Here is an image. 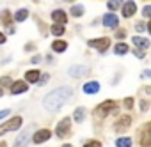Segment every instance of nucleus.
Here are the masks:
<instances>
[{"mask_svg": "<svg viewBox=\"0 0 151 147\" xmlns=\"http://www.w3.org/2000/svg\"><path fill=\"white\" fill-rule=\"evenodd\" d=\"M50 136H52V131L50 129H39V131H36V135L32 136V140H34V143H43Z\"/></svg>", "mask_w": 151, "mask_h": 147, "instance_id": "obj_9", "label": "nucleus"}, {"mask_svg": "<svg viewBox=\"0 0 151 147\" xmlns=\"http://www.w3.org/2000/svg\"><path fill=\"white\" fill-rule=\"evenodd\" d=\"M11 83H13V80L9 76H2V78H0V85H2V87H11Z\"/></svg>", "mask_w": 151, "mask_h": 147, "instance_id": "obj_27", "label": "nucleus"}, {"mask_svg": "<svg viewBox=\"0 0 151 147\" xmlns=\"http://www.w3.org/2000/svg\"><path fill=\"white\" fill-rule=\"evenodd\" d=\"M0 18H2V21H4L6 27H9V25L13 23V16H11L9 11H2V13H0Z\"/></svg>", "mask_w": 151, "mask_h": 147, "instance_id": "obj_20", "label": "nucleus"}, {"mask_svg": "<svg viewBox=\"0 0 151 147\" xmlns=\"http://www.w3.org/2000/svg\"><path fill=\"white\" fill-rule=\"evenodd\" d=\"M135 30H137V32H144V23H142V21L137 23V25H135Z\"/></svg>", "mask_w": 151, "mask_h": 147, "instance_id": "obj_34", "label": "nucleus"}, {"mask_svg": "<svg viewBox=\"0 0 151 147\" xmlns=\"http://www.w3.org/2000/svg\"><path fill=\"white\" fill-rule=\"evenodd\" d=\"M117 23H119V18H117L114 13H109V14L103 16V25H105V27H109V29H116Z\"/></svg>", "mask_w": 151, "mask_h": 147, "instance_id": "obj_11", "label": "nucleus"}, {"mask_svg": "<svg viewBox=\"0 0 151 147\" xmlns=\"http://www.w3.org/2000/svg\"><path fill=\"white\" fill-rule=\"evenodd\" d=\"M135 11H137V6L133 0H128L126 4H123V16L124 18H132L135 14Z\"/></svg>", "mask_w": 151, "mask_h": 147, "instance_id": "obj_10", "label": "nucleus"}, {"mask_svg": "<svg viewBox=\"0 0 151 147\" xmlns=\"http://www.w3.org/2000/svg\"><path fill=\"white\" fill-rule=\"evenodd\" d=\"M73 94V89L71 87H59L55 91H52L45 99H43V106L46 110H59Z\"/></svg>", "mask_w": 151, "mask_h": 147, "instance_id": "obj_1", "label": "nucleus"}, {"mask_svg": "<svg viewBox=\"0 0 151 147\" xmlns=\"http://www.w3.org/2000/svg\"><path fill=\"white\" fill-rule=\"evenodd\" d=\"M130 124H132V117H130V115H123V117H119V121L114 124V131L123 133V131H126V129L130 128Z\"/></svg>", "mask_w": 151, "mask_h": 147, "instance_id": "obj_7", "label": "nucleus"}, {"mask_svg": "<svg viewBox=\"0 0 151 147\" xmlns=\"http://www.w3.org/2000/svg\"><path fill=\"white\" fill-rule=\"evenodd\" d=\"M39 78H41V80H37V83H39V85H43V83H46V80H48L50 76H48V75H43V76H39Z\"/></svg>", "mask_w": 151, "mask_h": 147, "instance_id": "obj_33", "label": "nucleus"}, {"mask_svg": "<svg viewBox=\"0 0 151 147\" xmlns=\"http://www.w3.org/2000/svg\"><path fill=\"white\" fill-rule=\"evenodd\" d=\"M34 2H39V0H34Z\"/></svg>", "mask_w": 151, "mask_h": 147, "instance_id": "obj_46", "label": "nucleus"}, {"mask_svg": "<svg viewBox=\"0 0 151 147\" xmlns=\"http://www.w3.org/2000/svg\"><path fill=\"white\" fill-rule=\"evenodd\" d=\"M98 91H100V83L98 82H87L84 85V92L86 94H96Z\"/></svg>", "mask_w": 151, "mask_h": 147, "instance_id": "obj_15", "label": "nucleus"}, {"mask_svg": "<svg viewBox=\"0 0 151 147\" xmlns=\"http://www.w3.org/2000/svg\"><path fill=\"white\" fill-rule=\"evenodd\" d=\"M89 46H93V48H96L98 51H107V48L110 46V39L109 37H100V39H91L89 43H87Z\"/></svg>", "mask_w": 151, "mask_h": 147, "instance_id": "obj_5", "label": "nucleus"}, {"mask_svg": "<svg viewBox=\"0 0 151 147\" xmlns=\"http://www.w3.org/2000/svg\"><path fill=\"white\" fill-rule=\"evenodd\" d=\"M133 44H135L137 48H147V46H149V41H147L146 37L135 36V37H133Z\"/></svg>", "mask_w": 151, "mask_h": 147, "instance_id": "obj_18", "label": "nucleus"}, {"mask_svg": "<svg viewBox=\"0 0 151 147\" xmlns=\"http://www.w3.org/2000/svg\"><path fill=\"white\" fill-rule=\"evenodd\" d=\"M133 55H135L137 59H144V51H142L140 48H137V50H133Z\"/></svg>", "mask_w": 151, "mask_h": 147, "instance_id": "obj_30", "label": "nucleus"}, {"mask_svg": "<svg viewBox=\"0 0 151 147\" xmlns=\"http://www.w3.org/2000/svg\"><path fill=\"white\" fill-rule=\"evenodd\" d=\"M22 122H23V119H22L20 115L11 117L7 122H4L2 126H0V135H6L7 131H14V129H18V128L22 126Z\"/></svg>", "mask_w": 151, "mask_h": 147, "instance_id": "obj_3", "label": "nucleus"}, {"mask_svg": "<svg viewBox=\"0 0 151 147\" xmlns=\"http://www.w3.org/2000/svg\"><path fill=\"white\" fill-rule=\"evenodd\" d=\"M9 115V108L7 110H2V112H0V119H4V117H7Z\"/></svg>", "mask_w": 151, "mask_h": 147, "instance_id": "obj_35", "label": "nucleus"}, {"mask_svg": "<svg viewBox=\"0 0 151 147\" xmlns=\"http://www.w3.org/2000/svg\"><path fill=\"white\" fill-rule=\"evenodd\" d=\"M41 60V57H32V64H36V62H39Z\"/></svg>", "mask_w": 151, "mask_h": 147, "instance_id": "obj_39", "label": "nucleus"}, {"mask_svg": "<svg viewBox=\"0 0 151 147\" xmlns=\"http://www.w3.org/2000/svg\"><path fill=\"white\" fill-rule=\"evenodd\" d=\"M69 128H71V119L69 117H64L59 124H57V128H55V133H57V136H66L68 133H69Z\"/></svg>", "mask_w": 151, "mask_h": 147, "instance_id": "obj_6", "label": "nucleus"}, {"mask_svg": "<svg viewBox=\"0 0 151 147\" xmlns=\"http://www.w3.org/2000/svg\"><path fill=\"white\" fill-rule=\"evenodd\" d=\"M27 143H29V131H23V133L16 138L14 147H27Z\"/></svg>", "mask_w": 151, "mask_h": 147, "instance_id": "obj_16", "label": "nucleus"}, {"mask_svg": "<svg viewBox=\"0 0 151 147\" xmlns=\"http://www.w3.org/2000/svg\"><path fill=\"white\" fill-rule=\"evenodd\" d=\"M124 106H126V108H132V106H133V99H132V98H126V99H124Z\"/></svg>", "mask_w": 151, "mask_h": 147, "instance_id": "obj_32", "label": "nucleus"}, {"mask_svg": "<svg viewBox=\"0 0 151 147\" xmlns=\"http://www.w3.org/2000/svg\"><path fill=\"white\" fill-rule=\"evenodd\" d=\"M112 112H116V101H103L101 105H98L96 106V110H94V117H100V119H103V117H107L109 113H112Z\"/></svg>", "mask_w": 151, "mask_h": 147, "instance_id": "obj_2", "label": "nucleus"}, {"mask_svg": "<svg viewBox=\"0 0 151 147\" xmlns=\"http://www.w3.org/2000/svg\"><path fill=\"white\" fill-rule=\"evenodd\" d=\"M68 73H69L71 76H75V78H77V76H82V75H86V73H87V67H86V66H71V67L68 69Z\"/></svg>", "mask_w": 151, "mask_h": 147, "instance_id": "obj_12", "label": "nucleus"}, {"mask_svg": "<svg viewBox=\"0 0 151 147\" xmlns=\"http://www.w3.org/2000/svg\"><path fill=\"white\" fill-rule=\"evenodd\" d=\"M82 14H84V7H82V6H73V7H71V16L78 18V16H82Z\"/></svg>", "mask_w": 151, "mask_h": 147, "instance_id": "obj_26", "label": "nucleus"}, {"mask_svg": "<svg viewBox=\"0 0 151 147\" xmlns=\"http://www.w3.org/2000/svg\"><path fill=\"white\" fill-rule=\"evenodd\" d=\"M39 76H41V73H39L37 69H30V71L25 73V80H27L29 83H37Z\"/></svg>", "mask_w": 151, "mask_h": 147, "instance_id": "obj_13", "label": "nucleus"}, {"mask_svg": "<svg viewBox=\"0 0 151 147\" xmlns=\"http://www.w3.org/2000/svg\"><path fill=\"white\" fill-rule=\"evenodd\" d=\"M84 117H86V110H84V108H77V110H75L73 119L77 121V122H82V121H84Z\"/></svg>", "mask_w": 151, "mask_h": 147, "instance_id": "obj_23", "label": "nucleus"}, {"mask_svg": "<svg viewBox=\"0 0 151 147\" xmlns=\"http://www.w3.org/2000/svg\"><path fill=\"white\" fill-rule=\"evenodd\" d=\"M109 9L110 11H116V9H119L121 6H123V0H109Z\"/></svg>", "mask_w": 151, "mask_h": 147, "instance_id": "obj_25", "label": "nucleus"}, {"mask_svg": "<svg viewBox=\"0 0 151 147\" xmlns=\"http://www.w3.org/2000/svg\"><path fill=\"white\" fill-rule=\"evenodd\" d=\"M144 92H147V94H149V92H151V87H144Z\"/></svg>", "mask_w": 151, "mask_h": 147, "instance_id": "obj_40", "label": "nucleus"}, {"mask_svg": "<svg viewBox=\"0 0 151 147\" xmlns=\"http://www.w3.org/2000/svg\"><path fill=\"white\" fill-rule=\"evenodd\" d=\"M142 76H144V78H149V76H151V71H144Z\"/></svg>", "mask_w": 151, "mask_h": 147, "instance_id": "obj_37", "label": "nucleus"}, {"mask_svg": "<svg viewBox=\"0 0 151 147\" xmlns=\"http://www.w3.org/2000/svg\"><path fill=\"white\" fill-rule=\"evenodd\" d=\"M52 18H53V21H55V23H62V25H66V21H68L66 13H64V11H60V9L53 11V13H52Z\"/></svg>", "mask_w": 151, "mask_h": 147, "instance_id": "obj_14", "label": "nucleus"}, {"mask_svg": "<svg viewBox=\"0 0 151 147\" xmlns=\"http://www.w3.org/2000/svg\"><path fill=\"white\" fill-rule=\"evenodd\" d=\"M142 16H146V18H151V6H146V7L142 9Z\"/></svg>", "mask_w": 151, "mask_h": 147, "instance_id": "obj_28", "label": "nucleus"}, {"mask_svg": "<svg viewBox=\"0 0 151 147\" xmlns=\"http://www.w3.org/2000/svg\"><path fill=\"white\" fill-rule=\"evenodd\" d=\"M116 147H132V140H130L128 136H124V138H117Z\"/></svg>", "mask_w": 151, "mask_h": 147, "instance_id": "obj_24", "label": "nucleus"}, {"mask_svg": "<svg viewBox=\"0 0 151 147\" xmlns=\"http://www.w3.org/2000/svg\"><path fill=\"white\" fill-rule=\"evenodd\" d=\"M114 51H116L117 55H124V53H128L130 50H128V44L119 43V44H116V46H114Z\"/></svg>", "mask_w": 151, "mask_h": 147, "instance_id": "obj_22", "label": "nucleus"}, {"mask_svg": "<svg viewBox=\"0 0 151 147\" xmlns=\"http://www.w3.org/2000/svg\"><path fill=\"white\" fill-rule=\"evenodd\" d=\"M147 29H149V34H151V21L147 23Z\"/></svg>", "mask_w": 151, "mask_h": 147, "instance_id": "obj_42", "label": "nucleus"}, {"mask_svg": "<svg viewBox=\"0 0 151 147\" xmlns=\"http://www.w3.org/2000/svg\"><path fill=\"white\" fill-rule=\"evenodd\" d=\"M66 2H73V0H66Z\"/></svg>", "mask_w": 151, "mask_h": 147, "instance_id": "obj_45", "label": "nucleus"}, {"mask_svg": "<svg viewBox=\"0 0 151 147\" xmlns=\"http://www.w3.org/2000/svg\"><path fill=\"white\" fill-rule=\"evenodd\" d=\"M27 16H29V11H27V9H20V11L14 14V21H16V23H22V21L27 20Z\"/></svg>", "mask_w": 151, "mask_h": 147, "instance_id": "obj_19", "label": "nucleus"}, {"mask_svg": "<svg viewBox=\"0 0 151 147\" xmlns=\"http://www.w3.org/2000/svg\"><path fill=\"white\" fill-rule=\"evenodd\" d=\"M140 145L144 147H151V122L144 124V128L140 129V138H139Z\"/></svg>", "mask_w": 151, "mask_h": 147, "instance_id": "obj_4", "label": "nucleus"}, {"mask_svg": "<svg viewBox=\"0 0 151 147\" xmlns=\"http://www.w3.org/2000/svg\"><path fill=\"white\" fill-rule=\"evenodd\" d=\"M50 30H52L53 36H62V34H64V25H62V23H53Z\"/></svg>", "mask_w": 151, "mask_h": 147, "instance_id": "obj_21", "label": "nucleus"}, {"mask_svg": "<svg viewBox=\"0 0 151 147\" xmlns=\"http://www.w3.org/2000/svg\"><path fill=\"white\" fill-rule=\"evenodd\" d=\"M27 89H29L27 82L18 80V82H13V83H11V94H14V96L22 94V92H27Z\"/></svg>", "mask_w": 151, "mask_h": 147, "instance_id": "obj_8", "label": "nucleus"}, {"mask_svg": "<svg viewBox=\"0 0 151 147\" xmlns=\"http://www.w3.org/2000/svg\"><path fill=\"white\" fill-rule=\"evenodd\" d=\"M84 147H101V143H100L98 140H93V142H87Z\"/></svg>", "mask_w": 151, "mask_h": 147, "instance_id": "obj_29", "label": "nucleus"}, {"mask_svg": "<svg viewBox=\"0 0 151 147\" xmlns=\"http://www.w3.org/2000/svg\"><path fill=\"white\" fill-rule=\"evenodd\" d=\"M62 147H73V145H71V143H66V145H62Z\"/></svg>", "mask_w": 151, "mask_h": 147, "instance_id": "obj_43", "label": "nucleus"}, {"mask_svg": "<svg viewBox=\"0 0 151 147\" xmlns=\"http://www.w3.org/2000/svg\"><path fill=\"white\" fill-rule=\"evenodd\" d=\"M66 48H68V43H66V41H53V43H52V50L57 51V53H62Z\"/></svg>", "mask_w": 151, "mask_h": 147, "instance_id": "obj_17", "label": "nucleus"}, {"mask_svg": "<svg viewBox=\"0 0 151 147\" xmlns=\"http://www.w3.org/2000/svg\"><path fill=\"white\" fill-rule=\"evenodd\" d=\"M6 43V36L4 34H0V44H4Z\"/></svg>", "mask_w": 151, "mask_h": 147, "instance_id": "obj_38", "label": "nucleus"}, {"mask_svg": "<svg viewBox=\"0 0 151 147\" xmlns=\"http://www.w3.org/2000/svg\"><path fill=\"white\" fill-rule=\"evenodd\" d=\"M147 106H149V101H147V99H144V101L140 99V110H142V112H146V110H147Z\"/></svg>", "mask_w": 151, "mask_h": 147, "instance_id": "obj_31", "label": "nucleus"}, {"mask_svg": "<svg viewBox=\"0 0 151 147\" xmlns=\"http://www.w3.org/2000/svg\"><path fill=\"white\" fill-rule=\"evenodd\" d=\"M2 94H4V92H2V89H0V96H2Z\"/></svg>", "mask_w": 151, "mask_h": 147, "instance_id": "obj_44", "label": "nucleus"}, {"mask_svg": "<svg viewBox=\"0 0 151 147\" xmlns=\"http://www.w3.org/2000/svg\"><path fill=\"white\" fill-rule=\"evenodd\" d=\"M0 147H7V143L6 142H0Z\"/></svg>", "mask_w": 151, "mask_h": 147, "instance_id": "obj_41", "label": "nucleus"}, {"mask_svg": "<svg viewBox=\"0 0 151 147\" xmlns=\"http://www.w3.org/2000/svg\"><path fill=\"white\" fill-rule=\"evenodd\" d=\"M124 36H126V32H124V30H119V32H117V37H119V39H123Z\"/></svg>", "mask_w": 151, "mask_h": 147, "instance_id": "obj_36", "label": "nucleus"}]
</instances>
